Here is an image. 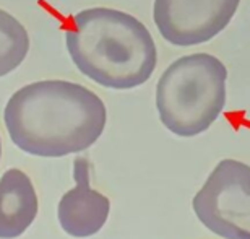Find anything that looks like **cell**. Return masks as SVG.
I'll return each mask as SVG.
<instances>
[{
	"label": "cell",
	"instance_id": "obj_7",
	"mask_svg": "<svg viewBox=\"0 0 250 239\" xmlns=\"http://www.w3.org/2000/svg\"><path fill=\"white\" fill-rule=\"evenodd\" d=\"M39 212L36 189L21 169H8L0 177V239L21 236Z\"/></svg>",
	"mask_w": 250,
	"mask_h": 239
},
{
	"label": "cell",
	"instance_id": "obj_3",
	"mask_svg": "<svg viewBox=\"0 0 250 239\" xmlns=\"http://www.w3.org/2000/svg\"><path fill=\"white\" fill-rule=\"evenodd\" d=\"M228 68L216 56L195 52L174 61L156 85V109L174 135L207 132L226 106Z\"/></svg>",
	"mask_w": 250,
	"mask_h": 239
},
{
	"label": "cell",
	"instance_id": "obj_1",
	"mask_svg": "<svg viewBox=\"0 0 250 239\" xmlns=\"http://www.w3.org/2000/svg\"><path fill=\"white\" fill-rule=\"evenodd\" d=\"M12 142L28 155L61 158L88 150L103 135L106 104L67 80H41L17 89L3 111Z\"/></svg>",
	"mask_w": 250,
	"mask_h": 239
},
{
	"label": "cell",
	"instance_id": "obj_4",
	"mask_svg": "<svg viewBox=\"0 0 250 239\" xmlns=\"http://www.w3.org/2000/svg\"><path fill=\"white\" fill-rule=\"evenodd\" d=\"M200 223L224 239H250V166L223 159L192 200Z\"/></svg>",
	"mask_w": 250,
	"mask_h": 239
},
{
	"label": "cell",
	"instance_id": "obj_8",
	"mask_svg": "<svg viewBox=\"0 0 250 239\" xmlns=\"http://www.w3.org/2000/svg\"><path fill=\"white\" fill-rule=\"evenodd\" d=\"M29 52V34L13 15L0 8V77L21 65Z\"/></svg>",
	"mask_w": 250,
	"mask_h": 239
},
{
	"label": "cell",
	"instance_id": "obj_5",
	"mask_svg": "<svg viewBox=\"0 0 250 239\" xmlns=\"http://www.w3.org/2000/svg\"><path fill=\"white\" fill-rule=\"evenodd\" d=\"M241 0H154L153 22L164 41L190 47L211 41L232 22Z\"/></svg>",
	"mask_w": 250,
	"mask_h": 239
},
{
	"label": "cell",
	"instance_id": "obj_2",
	"mask_svg": "<svg viewBox=\"0 0 250 239\" xmlns=\"http://www.w3.org/2000/svg\"><path fill=\"white\" fill-rule=\"evenodd\" d=\"M63 31L77 68L104 88L132 89L154 73L156 44L133 15L106 7L86 8L72 15Z\"/></svg>",
	"mask_w": 250,
	"mask_h": 239
},
{
	"label": "cell",
	"instance_id": "obj_6",
	"mask_svg": "<svg viewBox=\"0 0 250 239\" xmlns=\"http://www.w3.org/2000/svg\"><path fill=\"white\" fill-rule=\"evenodd\" d=\"M75 186L62 196L57 207V217L62 230L73 238H89L106 225L111 202L104 194L89 186V164L86 158L73 161Z\"/></svg>",
	"mask_w": 250,
	"mask_h": 239
},
{
	"label": "cell",
	"instance_id": "obj_9",
	"mask_svg": "<svg viewBox=\"0 0 250 239\" xmlns=\"http://www.w3.org/2000/svg\"><path fill=\"white\" fill-rule=\"evenodd\" d=\"M0 158H2V140H0Z\"/></svg>",
	"mask_w": 250,
	"mask_h": 239
}]
</instances>
